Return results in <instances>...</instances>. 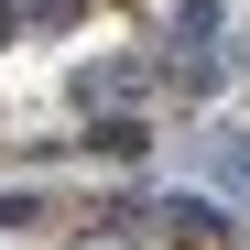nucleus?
I'll use <instances>...</instances> for the list:
<instances>
[{
	"instance_id": "423d86ee",
	"label": "nucleus",
	"mask_w": 250,
	"mask_h": 250,
	"mask_svg": "<svg viewBox=\"0 0 250 250\" xmlns=\"http://www.w3.org/2000/svg\"><path fill=\"white\" fill-rule=\"evenodd\" d=\"M11 33H22V0H0V44H11Z\"/></svg>"
},
{
	"instance_id": "20e7f679",
	"label": "nucleus",
	"mask_w": 250,
	"mask_h": 250,
	"mask_svg": "<svg viewBox=\"0 0 250 250\" xmlns=\"http://www.w3.org/2000/svg\"><path fill=\"white\" fill-rule=\"evenodd\" d=\"M218 174H229V185L250 196V142H218Z\"/></svg>"
},
{
	"instance_id": "f03ea898",
	"label": "nucleus",
	"mask_w": 250,
	"mask_h": 250,
	"mask_svg": "<svg viewBox=\"0 0 250 250\" xmlns=\"http://www.w3.org/2000/svg\"><path fill=\"white\" fill-rule=\"evenodd\" d=\"M87 142H98L109 163H142V142H152V131H142V120H98V131H87Z\"/></svg>"
},
{
	"instance_id": "39448f33",
	"label": "nucleus",
	"mask_w": 250,
	"mask_h": 250,
	"mask_svg": "<svg viewBox=\"0 0 250 250\" xmlns=\"http://www.w3.org/2000/svg\"><path fill=\"white\" fill-rule=\"evenodd\" d=\"M87 0H22V22H76Z\"/></svg>"
},
{
	"instance_id": "7ed1b4c3",
	"label": "nucleus",
	"mask_w": 250,
	"mask_h": 250,
	"mask_svg": "<svg viewBox=\"0 0 250 250\" xmlns=\"http://www.w3.org/2000/svg\"><path fill=\"white\" fill-rule=\"evenodd\" d=\"M207 33H218V0H185V11H174V55H196Z\"/></svg>"
},
{
	"instance_id": "f257e3e1",
	"label": "nucleus",
	"mask_w": 250,
	"mask_h": 250,
	"mask_svg": "<svg viewBox=\"0 0 250 250\" xmlns=\"http://www.w3.org/2000/svg\"><path fill=\"white\" fill-rule=\"evenodd\" d=\"M131 87H142V65H131V55H98V65H76V98H87V109H98V98H131Z\"/></svg>"
}]
</instances>
